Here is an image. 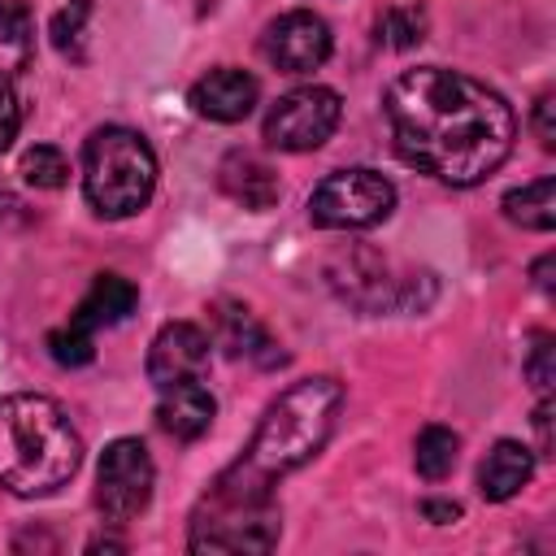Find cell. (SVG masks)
I'll use <instances>...</instances> for the list:
<instances>
[{"mask_svg": "<svg viewBox=\"0 0 556 556\" xmlns=\"http://www.w3.org/2000/svg\"><path fill=\"white\" fill-rule=\"evenodd\" d=\"M256 96H261V87L248 70L222 65V70H208L204 78H195L191 109L208 122H243L256 109Z\"/></svg>", "mask_w": 556, "mask_h": 556, "instance_id": "30bf717a", "label": "cell"}, {"mask_svg": "<svg viewBox=\"0 0 556 556\" xmlns=\"http://www.w3.org/2000/svg\"><path fill=\"white\" fill-rule=\"evenodd\" d=\"M395 208V187L365 165L326 174L308 195V217L321 230H365L387 222Z\"/></svg>", "mask_w": 556, "mask_h": 556, "instance_id": "5b68a950", "label": "cell"}, {"mask_svg": "<svg viewBox=\"0 0 556 556\" xmlns=\"http://www.w3.org/2000/svg\"><path fill=\"white\" fill-rule=\"evenodd\" d=\"M217 330H222V348H226L230 356H248V361H256V365H282V361H287V356L274 348V339L256 326V317H252L248 308H239V304H230V308L217 313Z\"/></svg>", "mask_w": 556, "mask_h": 556, "instance_id": "9a60e30c", "label": "cell"}, {"mask_svg": "<svg viewBox=\"0 0 556 556\" xmlns=\"http://www.w3.org/2000/svg\"><path fill=\"white\" fill-rule=\"evenodd\" d=\"M456 456H460V439L447 426H426L413 443V465L426 482H443L456 469Z\"/></svg>", "mask_w": 556, "mask_h": 556, "instance_id": "ac0fdd59", "label": "cell"}, {"mask_svg": "<svg viewBox=\"0 0 556 556\" xmlns=\"http://www.w3.org/2000/svg\"><path fill=\"white\" fill-rule=\"evenodd\" d=\"M83 465V439L70 413L48 395H4L0 400V491L9 495H52Z\"/></svg>", "mask_w": 556, "mask_h": 556, "instance_id": "3957f363", "label": "cell"}, {"mask_svg": "<svg viewBox=\"0 0 556 556\" xmlns=\"http://www.w3.org/2000/svg\"><path fill=\"white\" fill-rule=\"evenodd\" d=\"M330 26L308 13V9H291L282 17H274L265 26V39H261V52L269 56V65L287 70V74H313L317 65H326L330 56Z\"/></svg>", "mask_w": 556, "mask_h": 556, "instance_id": "ba28073f", "label": "cell"}, {"mask_svg": "<svg viewBox=\"0 0 556 556\" xmlns=\"http://www.w3.org/2000/svg\"><path fill=\"white\" fill-rule=\"evenodd\" d=\"M530 473H534V452L517 439H500L478 469V491H482V500L504 504L530 482Z\"/></svg>", "mask_w": 556, "mask_h": 556, "instance_id": "4fadbf2b", "label": "cell"}, {"mask_svg": "<svg viewBox=\"0 0 556 556\" xmlns=\"http://www.w3.org/2000/svg\"><path fill=\"white\" fill-rule=\"evenodd\" d=\"M208 356H213V339L195 321H169L156 330L148 348V378L156 382V391L178 382H200L208 374Z\"/></svg>", "mask_w": 556, "mask_h": 556, "instance_id": "9c48e42d", "label": "cell"}, {"mask_svg": "<svg viewBox=\"0 0 556 556\" xmlns=\"http://www.w3.org/2000/svg\"><path fill=\"white\" fill-rule=\"evenodd\" d=\"M91 13V0H70L61 13H56V22H52V35H56V43L61 48H70L74 39H78V30H83V17Z\"/></svg>", "mask_w": 556, "mask_h": 556, "instance_id": "cb8c5ba5", "label": "cell"}, {"mask_svg": "<svg viewBox=\"0 0 556 556\" xmlns=\"http://www.w3.org/2000/svg\"><path fill=\"white\" fill-rule=\"evenodd\" d=\"M421 35H426L421 9H391L378 22V43H387V48H413V43H421Z\"/></svg>", "mask_w": 556, "mask_h": 556, "instance_id": "ffe728a7", "label": "cell"}, {"mask_svg": "<svg viewBox=\"0 0 556 556\" xmlns=\"http://www.w3.org/2000/svg\"><path fill=\"white\" fill-rule=\"evenodd\" d=\"M552 109H556V96H552V91H543V96H539V104H534V130H539V143H543V148H552V143H556Z\"/></svg>", "mask_w": 556, "mask_h": 556, "instance_id": "d4e9b609", "label": "cell"}, {"mask_svg": "<svg viewBox=\"0 0 556 556\" xmlns=\"http://www.w3.org/2000/svg\"><path fill=\"white\" fill-rule=\"evenodd\" d=\"M35 56V22L26 4L0 0V78H13Z\"/></svg>", "mask_w": 556, "mask_h": 556, "instance_id": "e0dca14e", "label": "cell"}, {"mask_svg": "<svg viewBox=\"0 0 556 556\" xmlns=\"http://www.w3.org/2000/svg\"><path fill=\"white\" fill-rule=\"evenodd\" d=\"M48 352H52L56 365H87L96 356V334H83L78 326L65 321L61 330L48 334Z\"/></svg>", "mask_w": 556, "mask_h": 556, "instance_id": "44dd1931", "label": "cell"}, {"mask_svg": "<svg viewBox=\"0 0 556 556\" xmlns=\"http://www.w3.org/2000/svg\"><path fill=\"white\" fill-rule=\"evenodd\" d=\"M382 109L395 152L447 187H473L495 174L517 139L508 100L495 87L443 65L391 78Z\"/></svg>", "mask_w": 556, "mask_h": 556, "instance_id": "7a4b0ae2", "label": "cell"}, {"mask_svg": "<svg viewBox=\"0 0 556 556\" xmlns=\"http://www.w3.org/2000/svg\"><path fill=\"white\" fill-rule=\"evenodd\" d=\"M339 113H343L339 91L317 87V83L295 87V91H287V96H278L269 104V113H265V139L278 152H313V148H321L334 135Z\"/></svg>", "mask_w": 556, "mask_h": 556, "instance_id": "8992f818", "label": "cell"}, {"mask_svg": "<svg viewBox=\"0 0 556 556\" xmlns=\"http://www.w3.org/2000/svg\"><path fill=\"white\" fill-rule=\"evenodd\" d=\"M526 378H530V387H534L539 395L552 391V382H556V369H552V334H539V339H534L530 361H526Z\"/></svg>", "mask_w": 556, "mask_h": 556, "instance_id": "7402d4cb", "label": "cell"}, {"mask_svg": "<svg viewBox=\"0 0 556 556\" xmlns=\"http://www.w3.org/2000/svg\"><path fill=\"white\" fill-rule=\"evenodd\" d=\"M547 274H552V256H539V261H534V282L552 295V278H547Z\"/></svg>", "mask_w": 556, "mask_h": 556, "instance_id": "83f0119b", "label": "cell"}, {"mask_svg": "<svg viewBox=\"0 0 556 556\" xmlns=\"http://www.w3.org/2000/svg\"><path fill=\"white\" fill-rule=\"evenodd\" d=\"M504 217L517 222L521 230L547 235L556 226V178H534L526 187H513L504 195Z\"/></svg>", "mask_w": 556, "mask_h": 556, "instance_id": "2e32d148", "label": "cell"}, {"mask_svg": "<svg viewBox=\"0 0 556 556\" xmlns=\"http://www.w3.org/2000/svg\"><path fill=\"white\" fill-rule=\"evenodd\" d=\"M222 187H226V195H235L248 208H269L278 200L274 169L261 156H252V152H230L222 161Z\"/></svg>", "mask_w": 556, "mask_h": 556, "instance_id": "5bb4252c", "label": "cell"}, {"mask_svg": "<svg viewBox=\"0 0 556 556\" xmlns=\"http://www.w3.org/2000/svg\"><path fill=\"white\" fill-rule=\"evenodd\" d=\"M22 178H26L30 187H39V191H56V187H65V178H70V161H65L61 148L35 143V148L22 156Z\"/></svg>", "mask_w": 556, "mask_h": 556, "instance_id": "d6986e66", "label": "cell"}, {"mask_svg": "<svg viewBox=\"0 0 556 556\" xmlns=\"http://www.w3.org/2000/svg\"><path fill=\"white\" fill-rule=\"evenodd\" d=\"M156 187V156L130 126H100L83 148V191L100 217H135Z\"/></svg>", "mask_w": 556, "mask_h": 556, "instance_id": "277c9868", "label": "cell"}, {"mask_svg": "<svg viewBox=\"0 0 556 556\" xmlns=\"http://www.w3.org/2000/svg\"><path fill=\"white\" fill-rule=\"evenodd\" d=\"M213 413H217V400L208 395L204 382H178V387H165L161 391V404H156V421L165 434L191 443L200 439L208 426H213Z\"/></svg>", "mask_w": 556, "mask_h": 556, "instance_id": "7c38bea8", "label": "cell"}, {"mask_svg": "<svg viewBox=\"0 0 556 556\" xmlns=\"http://www.w3.org/2000/svg\"><path fill=\"white\" fill-rule=\"evenodd\" d=\"M135 304H139V291H135L130 278H122V274H100V278L87 287V295L78 300V308L70 313V326H78L83 334H96V330H109V326L126 321V317L135 313Z\"/></svg>", "mask_w": 556, "mask_h": 556, "instance_id": "8fae6325", "label": "cell"}, {"mask_svg": "<svg viewBox=\"0 0 556 556\" xmlns=\"http://www.w3.org/2000/svg\"><path fill=\"white\" fill-rule=\"evenodd\" d=\"M421 513H426L434 526H447V521H456V517H460V504H452V500H426V504H421Z\"/></svg>", "mask_w": 556, "mask_h": 556, "instance_id": "4316f807", "label": "cell"}, {"mask_svg": "<svg viewBox=\"0 0 556 556\" xmlns=\"http://www.w3.org/2000/svg\"><path fill=\"white\" fill-rule=\"evenodd\" d=\"M17 130H22V104H17L13 87H9V78H0V152H9Z\"/></svg>", "mask_w": 556, "mask_h": 556, "instance_id": "603a6c76", "label": "cell"}, {"mask_svg": "<svg viewBox=\"0 0 556 556\" xmlns=\"http://www.w3.org/2000/svg\"><path fill=\"white\" fill-rule=\"evenodd\" d=\"M156 486V465L139 439H113L96 469V504L104 521H130L148 508Z\"/></svg>", "mask_w": 556, "mask_h": 556, "instance_id": "52a82bcc", "label": "cell"}, {"mask_svg": "<svg viewBox=\"0 0 556 556\" xmlns=\"http://www.w3.org/2000/svg\"><path fill=\"white\" fill-rule=\"evenodd\" d=\"M534 430H539V452H552V400L543 395V404L534 408Z\"/></svg>", "mask_w": 556, "mask_h": 556, "instance_id": "484cf974", "label": "cell"}, {"mask_svg": "<svg viewBox=\"0 0 556 556\" xmlns=\"http://www.w3.org/2000/svg\"><path fill=\"white\" fill-rule=\"evenodd\" d=\"M343 408V382L300 378L261 417L243 456L213 478L191 513L187 547L200 556L217 552H269L282 534V513L269 495L278 478L300 469L321 452Z\"/></svg>", "mask_w": 556, "mask_h": 556, "instance_id": "6da1fadb", "label": "cell"}]
</instances>
